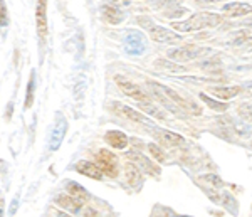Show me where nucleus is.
<instances>
[{"instance_id": "20e7f679", "label": "nucleus", "mask_w": 252, "mask_h": 217, "mask_svg": "<svg viewBox=\"0 0 252 217\" xmlns=\"http://www.w3.org/2000/svg\"><path fill=\"white\" fill-rule=\"evenodd\" d=\"M96 167L101 170L103 175L109 177H116L118 175V158L111 150L101 148L96 153Z\"/></svg>"}, {"instance_id": "412c9836", "label": "nucleus", "mask_w": 252, "mask_h": 217, "mask_svg": "<svg viewBox=\"0 0 252 217\" xmlns=\"http://www.w3.org/2000/svg\"><path fill=\"white\" fill-rule=\"evenodd\" d=\"M155 69H158V71H168V72H182L185 71L184 66H180V64L177 63H170V61H165V59H158L155 61Z\"/></svg>"}, {"instance_id": "4be33fe9", "label": "nucleus", "mask_w": 252, "mask_h": 217, "mask_svg": "<svg viewBox=\"0 0 252 217\" xmlns=\"http://www.w3.org/2000/svg\"><path fill=\"white\" fill-rule=\"evenodd\" d=\"M200 100L204 101V103L209 106L210 109H214V111H225V109H229V105L227 103H223V101H219V100H212L210 96H207L205 93H200Z\"/></svg>"}, {"instance_id": "393cba45", "label": "nucleus", "mask_w": 252, "mask_h": 217, "mask_svg": "<svg viewBox=\"0 0 252 217\" xmlns=\"http://www.w3.org/2000/svg\"><path fill=\"white\" fill-rule=\"evenodd\" d=\"M148 150H150V153H152V157H155V160L157 162H165V151L160 148L158 145H155V143H150L148 145Z\"/></svg>"}, {"instance_id": "cd10ccee", "label": "nucleus", "mask_w": 252, "mask_h": 217, "mask_svg": "<svg viewBox=\"0 0 252 217\" xmlns=\"http://www.w3.org/2000/svg\"><path fill=\"white\" fill-rule=\"evenodd\" d=\"M198 5H210V3H217V2H223V0H195Z\"/></svg>"}, {"instance_id": "f03ea898", "label": "nucleus", "mask_w": 252, "mask_h": 217, "mask_svg": "<svg viewBox=\"0 0 252 217\" xmlns=\"http://www.w3.org/2000/svg\"><path fill=\"white\" fill-rule=\"evenodd\" d=\"M148 88L152 89L155 96L166 98L170 103H175L180 109H187V111H190L192 114H202V108L195 103V101L187 100V98L180 96L177 91H173L172 88H168V86H163V84L157 83V81H148Z\"/></svg>"}, {"instance_id": "f8f14e48", "label": "nucleus", "mask_w": 252, "mask_h": 217, "mask_svg": "<svg viewBox=\"0 0 252 217\" xmlns=\"http://www.w3.org/2000/svg\"><path fill=\"white\" fill-rule=\"evenodd\" d=\"M104 140H106L108 145H111L113 148H116V150H125L126 146H128V135L120 132V130L106 132V135H104Z\"/></svg>"}, {"instance_id": "b1692460", "label": "nucleus", "mask_w": 252, "mask_h": 217, "mask_svg": "<svg viewBox=\"0 0 252 217\" xmlns=\"http://www.w3.org/2000/svg\"><path fill=\"white\" fill-rule=\"evenodd\" d=\"M140 108L143 109L145 113L152 114V116H155V118H160V120H161V118H165V114L161 113L157 106H153L152 103H150V101H148V103H140Z\"/></svg>"}, {"instance_id": "6ab92c4d", "label": "nucleus", "mask_w": 252, "mask_h": 217, "mask_svg": "<svg viewBox=\"0 0 252 217\" xmlns=\"http://www.w3.org/2000/svg\"><path fill=\"white\" fill-rule=\"evenodd\" d=\"M125 177L128 180L129 185H133V187H138L141 183V172L135 163H131V162H128L125 165Z\"/></svg>"}, {"instance_id": "9b49d317", "label": "nucleus", "mask_w": 252, "mask_h": 217, "mask_svg": "<svg viewBox=\"0 0 252 217\" xmlns=\"http://www.w3.org/2000/svg\"><path fill=\"white\" fill-rule=\"evenodd\" d=\"M152 132L157 135L158 140L163 142L165 145H170V146H178V145H184L185 143V138L178 133H173V132H168V130H163V128H152Z\"/></svg>"}, {"instance_id": "1a4fd4ad", "label": "nucleus", "mask_w": 252, "mask_h": 217, "mask_svg": "<svg viewBox=\"0 0 252 217\" xmlns=\"http://www.w3.org/2000/svg\"><path fill=\"white\" fill-rule=\"evenodd\" d=\"M126 158H128L131 163H135L140 170H145L148 174H153V175H158L160 174V169L157 165H153L145 155H141L140 151H126Z\"/></svg>"}, {"instance_id": "5701e85b", "label": "nucleus", "mask_w": 252, "mask_h": 217, "mask_svg": "<svg viewBox=\"0 0 252 217\" xmlns=\"http://www.w3.org/2000/svg\"><path fill=\"white\" fill-rule=\"evenodd\" d=\"M34 89H35V72H31V79L27 84V96H26V109H29L34 103Z\"/></svg>"}, {"instance_id": "c756f323", "label": "nucleus", "mask_w": 252, "mask_h": 217, "mask_svg": "<svg viewBox=\"0 0 252 217\" xmlns=\"http://www.w3.org/2000/svg\"><path fill=\"white\" fill-rule=\"evenodd\" d=\"M3 204H5L3 202V197L0 195V217H3Z\"/></svg>"}, {"instance_id": "2eb2a0df", "label": "nucleus", "mask_w": 252, "mask_h": 217, "mask_svg": "<svg viewBox=\"0 0 252 217\" xmlns=\"http://www.w3.org/2000/svg\"><path fill=\"white\" fill-rule=\"evenodd\" d=\"M56 204H58L61 209H64L67 214H76V212L81 211L84 206L81 200L71 197V195H59V197L56 199Z\"/></svg>"}, {"instance_id": "0eeeda50", "label": "nucleus", "mask_w": 252, "mask_h": 217, "mask_svg": "<svg viewBox=\"0 0 252 217\" xmlns=\"http://www.w3.org/2000/svg\"><path fill=\"white\" fill-rule=\"evenodd\" d=\"M35 26L40 39L47 36V0H35Z\"/></svg>"}, {"instance_id": "a211bd4d", "label": "nucleus", "mask_w": 252, "mask_h": 217, "mask_svg": "<svg viewBox=\"0 0 252 217\" xmlns=\"http://www.w3.org/2000/svg\"><path fill=\"white\" fill-rule=\"evenodd\" d=\"M66 130H67V123H66V120H64V116H61V121L54 126V130H52L49 148H51V150H58L59 148L61 142H63V137L66 135Z\"/></svg>"}, {"instance_id": "a878e982", "label": "nucleus", "mask_w": 252, "mask_h": 217, "mask_svg": "<svg viewBox=\"0 0 252 217\" xmlns=\"http://www.w3.org/2000/svg\"><path fill=\"white\" fill-rule=\"evenodd\" d=\"M9 26V12H7L5 0H0V27Z\"/></svg>"}, {"instance_id": "f3484780", "label": "nucleus", "mask_w": 252, "mask_h": 217, "mask_svg": "<svg viewBox=\"0 0 252 217\" xmlns=\"http://www.w3.org/2000/svg\"><path fill=\"white\" fill-rule=\"evenodd\" d=\"M76 170L79 172V174H83L84 177H89L93 180H101L103 179V174H101V170L96 167V163L93 162H88V160H81L76 163Z\"/></svg>"}, {"instance_id": "f257e3e1", "label": "nucleus", "mask_w": 252, "mask_h": 217, "mask_svg": "<svg viewBox=\"0 0 252 217\" xmlns=\"http://www.w3.org/2000/svg\"><path fill=\"white\" fill-rule=\"evenodd\" d=\"M222 24V15L214 14V12H198V14H193L192 17H189L187 20H182V22H173L172 27L177 29V34L180 32H197L202 31V29H210V27H217Z\"/></svg>"}, {"instance_id": "dca6fc26", "label": "nucleus", "mask_w": 252, "mask_h": 217, "mask_svg": "<svg viewBox=\"0 0 252 217\" xmlns=\"http://www.w3.org/2000/svg\"><path fill=\"white\" fill-rule=\"evenodd\" d=\"M222 12L229 15V17H242V15L251 14V5L249 3H244V2L225 3V5L222 7Z\"/></svg>"}, {"instance_id": "aec40b11", "label": "nucleus", "mask_w": 252, "mask_h": 217, "mask_svg": "<svg viewBox=\"0 0 252 217\" xmlns=\"http://www.w3.org/2000/svg\"><path fill=\"white\" fill-rule=\"evenodd\" d=\"M66 190L69 192V195H71V197L78 199V200H81V202L89 199V194L86 192V189H84L83 185H79V183H76V182H67L66 183Z\"/></svg>"}, {"instance_id": "7c9ffc66", "label": "nucleus", "mask_w": 252, "mask_h": 217, "mask_svg": "<svg viewBox=\"0 0 252 217\" xmlns=\"http://www.w3.org/2000/svg\"><path fill=\"white\" fill-rule=\"evenodd\" d=\"M56 217H71V214H67V212H63V211H59L58 214H56Z\"/></svg>"}, {"instance_id": "7ed1b4c3", "label": "nucleus", "mask_w": 252, "mask_h": 217, "mask_svg": "<svg viewBox=\"0 0 252 217\" xmlns=\"http://www.w3.org/2000/svg\"><path fill=\"white\" fill-rule=\"evenodd\" d=\"M207 52H210V49L200 47V46H197V44H189V46L177 47V49L168 51V57L177 64L178 63H190V61H195L197 57L204 56Z\"/></svg>"}, {"instance_id": "bb28decb", "label": "nucleus", "mask_w": 252, "mask_h": 217, "mask_svg": "<svg viewBox=\"0 0 252 217\" xmlns=\"http://www.w3.org/2000/svg\"><path fill=\"white\" fill-rule=\"evenodd\" d=\"M83 217H101V214L96 211V209L86 206V207L83 209Z\"/></svg>"}, {"instance_id": "6e6552de", "label": "nucleus", "mask_w": 252, "mask_h": 217, "mask_svg": "<svg viewBox=\"0 0 252 217\" xmlns=\"http://www.w3.org/2000/svg\"><path fill=\"white\" fill-rule=\"evenodd\" d=\"M111 108L113 111L118 113L120 116L126 118V120L129 121H135V123H148V118L145 116V114H141L138 109H133L129 108V106H126L123 103H118V101H113L111 103Z\"/></svg>"}, {"instance_id": "4468645a", "label": "nucleus", "mask_w": 252, "mask_h": 217, "mask_svg": "<svg viewBox=\"0 0 252 217\" xmlns=\"http://www.w3.org/2000/svg\"><path fill=\"white\" fill-rule=\"evenodd\" d=\"M207 91L212 93L219 101H229V100H232V98L241 95L242 88L241 86H229V88H209Z\"/></svg>"}, {"instance_id": "9d476101", "label": "nucleus", "mask_w": 252, "mask_h": 217, "mask_svg": "<svg viewBox=\"0 0 252 217\" xmlns=\"http://www.w3.org/2000/svg\"><path fill=\"white\" fill-rule=\"evenodd\" d=\"M125 49L128 54L133 56H140L145 51V37L140 32H129L128 37H126Z\"/></svg>"}, {"instance_id": "c85d7f7f", "label": "nucleus", "mask_w": 252, "mask_h": 217, "mask_svg": "<svg viewBox=\"0 0 252 217\" xmlns=\"http://www.w3.org/2000/svg\"><path fill=\"white\" fill-rule=\"evenodd\" d=\"M182 0H160V3H168V5H177Z\"/></svg>"}, {"instance_id": "ddd939ff", "label": "nucleus", "mask_w": 252, "mask_h": 217, "mask_svg": "<svg viewBox=\"0 0 252 217\" xmlns=\"http://www.w3.org/2000/svg\"><path fill=\"white\" fill-rule=\"evenodd\" d=\"M101 15H103V19L106 20V22L113 24V26L123 22V19H125L123 10L118 9V7L113 5V3H106V5L101 7Z\"/></svg>"}, {"instance_id": "423d86ee", "label": "nucleus", "mask_w": 252, "mask_h": 217, "mask_svg": "<svg viewBox=\"0 0 252 217\" xmlns=\"http://www.w3.org/2000/svg\"><path fill=\"white\" fill-rule=\"evenodd\" d=\"M150 37H152L158 44H178L182 42V36L177 32L170 31V29L160 27V26H152L148 27Z\"/></svg>"}, {"instance_id": "39448f33", "label": "nucleus", "mask_w": 252, "mask_h": 217, "mask_svg": "<svg viewBox=\"0 0 252 217\" xmlns=\"http://www.w3.org/2000/svg\"><path fill=\"white\" fill-rule=\"evenodd\" d=\"M115 83H116L118 88H120L126 96L131 98V100L140 101V103H148V101H150V96L146 95L143 89H141L138 84L131 83L129 79H126V77H123V76H115Z\"/></svg>"}]
</instances>
